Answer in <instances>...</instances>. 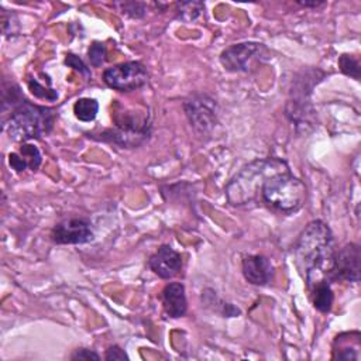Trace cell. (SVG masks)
Listing matches in <instances>:
<instances>
[{
    "mask_svg": "<svg viewBox=\"0 0 361 361\" xmlns=\"http://www.w3.org/2000/svg\"><path fill=\"white\" fill-rule=\"evenodd\" d=\"M333 254L334 240L330 227L323 220L310 221L293 245L296 265L309 288L323 279L329 281Z\"/></svg>",
    "mask_w": 361,
    "mask_h": 361,
    "instance_id": "6da1fadb",
    "label": "cell"
},
{
    "mask_svg": "<svg viewBox=\"0 0 361 361\" xmlns=\"http://www.w3.org/2000/svg\"><path fill=\"white\" fill-rule=\"evenodd\" d=\"M286 171H289V166L281 158H261L244 165L226 186L228 203L244 206L255 202L261 196L264 183L271 176Z\"/></svg>",
    "mask_w": 361,
    "mask_h": 361,
    "instance_id": "7a4b0ae2",
    "label": "cell"
},
{
    "mask_svg": "<svg viewBox=\"0 0 361 361\" xmlns=\"http://www.w3.org/2000/svg\"><path fill=\"white\" fill-rule=\"evenodd\" d=\"M55 113L45 106H37L23 99L3 114V130L13 141L25 142L47 135L54 126Z\"/></svg>",
    "mask_w": 361,
    "mask_h": 361,
    "instance_id": "3957f363",
    "label": "cell"
},
{
    "mask_svg": "<svg viewBox=\"0 0 361 361\" xmlns=\"http://www.w3.org/2000/svg\"><path fill=\"white\" fill-rule=\"evenodd\" d=\"M264 202L275 210L295 213L303 207L307 196L305 183L290 171L271 176L262 186Z\"/></svg>",
    "mask_w": 361,
    "mask_h": 361,
    "instance_id": "277c9868",
    "label": "cell"
},
{
    "mask_svg": "<svg viewBox=\"0 0 361 361\" xmlns=\"http://www.w3.org/2000/svg\"><path fill=\"white\" fill-rule=\"evenodd\" d=\"M269 58V51L259 42H238L220 54V63L228 72H250Z\"/></svg>",
    "mask_w": 361,
    "mask_h": 361,
    "instance_id": "5b68a950",
    "label": "cell"
},
{
    "mask_svg": "<svg viewBox=\"0 0 361 361\" xmlns=\"http://www.w3.org/2000/svg\"><path fill=\"white\" fill-rule=\"evenodd\" d=\"M186 117L199 135H209L217 123V103L206 93H196L185 100Z\"/></svg>",
    "mask_w": 361,
    "mask_h": 361,
    "instance_id": "8992f818",
    "label": "cell"
},
{
    "mask_svg": "<svg viewBox=\"0 0 361 361\" xmlns=\"http://www.w3.org/2000/svg\"><path fill=\"white\" fill-rule=\"evenodd\" d=\"M103 82L118 92H131L148 82V72L138 61L123 62L104 69Z\"/></svg>",
    "mask_w": 361,
    "mask_h": 361,
    "instance_id": "52a82bcc",
    "label": "cell"
},
{
    "mask_svg": "<svg viewBox=\"0 0 361 361\" xmlns=\"http://www.w3.org/2000/svg\"><path fill=\"white\" fill-rule=\"evenodd\" d=\"M116 131L111 140L121 147H135L149 135V120L138 113H116Z\"/></svg>",
    "mask_w": 361,
    "mask_h": 361,
    "instance_id": "ba28073f",
    "label": "cell"
},
{
    "mask_svg": "<svg viewBox=\"0 0 361 361\" xmlns=\"http://www.w3.org/2000/svg\"><path fill=\"white\" fill-rule=\"evenodd\" d=\"M329 281H360V245L355 243L345 244L338 251H334Z\"/></svg>",
    "mask_w": 361,
    "mask_h": 361,
    "instance_id": "9c48e42d",
    "label": "cell"
},
{
    "mask_svg": "<svg viewBox=\"0 0 361 361\" xmlns=\"http://www.w3.org/2000/svg\"><path fill=\"white\" fill-rule=\"evenodd\" d=\"M317 72L319 71L305 72V76L302 79L296 80L292 87L290 99L286 106V114L298 126H300V124H303V121H306L307 113H312L309 96H310V92H312L314 83H317L320 80V79L314 80V75Z\"/></svg>",
    "mask_w": 361,
    "mask_h": 361,
    "instance_id": "30bf717a",
    "label": "cell"
},
{
    "mask_svg": "<svg viewBox=\"0 0 361 361\" xmlns=\"http://www.w3.org/2000/svg\"><path fill=\"white\" fill-rule=\"evenodd\" d=\"M51 238L56 244H85L93 240V231L87 220L69 219L54 226Z\"/></svg>",
    "mask_w": 361,
    "mask_h": 361,
    "instance_id": "8fae6325",
    "label": "cell"
},
{
    "mask_svg": "<svg viewBox=\"0 0 361 361\" xmlns=\"http://www.w3.org/2000/svg\"><path fill=\"white\" fill-rule=\"evenodd\" d=\"M148 267L159 278L169 279L180 272L182 258L171 245L164 244L149 257Z\"/></svg>",
    "mask_w": 361,
    "mask_h": 361,
    "instance_id": "7c38bea8",
    "label": "cell"
},
{
    "mask_svg": "<svg viewBox=\"0 0 361 361\" xmlns=\"http://www.w3.org/2000/svg\"><path fill=\"white\" fill-rule=\"evenodd\" d=\"M241 267L245 281L252 285H267L274 276V265L265 255L261 254L244 257Z\"/></svg>",
    "mask_w": 361,
    "mask_h": 361,
    "instance_id": "4fadbf2b",
    "label": "cell"
},
{
    "mask_svg": "<svg viewBox=\"0 0 361 361\" xmlns=\"http://www.w3.org/2000/svg\"><path fill=\"white\" fill-rule=\"evenodd\" d=\"M162 307L166 316L169 317H180L186 313L188 302L185 295V286L179 282H171L168 283L161 293Z\"/></svg>",
    "mask_w": 361,
    "mask_h": 361,
    "instance_id": "5bb4252c",
    "label": "cell"
},
{
    "mask_svg": "<svg viewBox=\"0 0 361 361\" xmlns=\"http://www.w3.org/2000/svg\"><path fill=\"white\" fill-rule=\"evenodd\" d=\"M310 290H312L313 306L322 313H329L333 306V300H334V295H333L330 282L327 279H323V281L312 285Z\"/></svg>",
    "mask_w": 361,
    "mask_h": 361,
    "instance_id": "9a60e30c",
    "label": "cell"
},
{
    "mask_svg": "<svg viewBox=\"0 0 361 361\" xmlns=\"http://www.w3.org/2000/svg\"><path fill=\"white\" fill-rule=\"evenodd\" d=\"M99 111V103L90 97H82L73 104V113L80 121H93Z\"/></svg>",
    "mask_w": 361,
    "mask_h": 361,
    "instance_id": "2e32d148",
    "label": "cell"
},
{
    "mask_svg": "<svg viewBox=\"0 0 361 361\" xmlns=\"http://www.w3.org/2000/svg\"><path fill=\"white\" fill-rule=\"evenodd\" d=\"M336 341L340 344H338V348L334 347V350H333V360H344V361L354 360V361H357L360 358V355H358L360 341L354 343L353 345L351 344L348 345V340L343 341V338L340 336L336 338Z\"/></svg>",
    "mask_w": 361,
    "mask_h": 361,
    "instance_id": "e0dca14e",
    "label": "cell"
},
{
    "mask_svg": "<svg viewBox=\"0 0 361 361\" xmlns=\"http://www.w3.org/2000/svg\"><path fill=\"white\" fill-rule=\"evenodd\" d=\"M178 18L183 21H193L196 20L202 11H203V4L199 1H183L178 3Z\"/></svg>",
    "mask_w": 361,
    "mask_h": 361,
    "instance_id": "ac0fdd59",
    "label": "cell"
},
{
    "mask_svg": "<svg viewBox=\"0 0 361 361\" xmlns=\"http://www.w3.org/2000/svg\"><path fill=\"white\" fill-rule=\"evenodd\" d=\"M18 154L21 155V158L25 161L27 166L31 169V171H35L38 169V166L41 165V152L38 151V148L32 144H23L20 147V151Z\"/></svg>",
    "mask_w": 361,
    "mask_h": 361,
    "instance_id": "d6986e66",
    "label": "cell"
},
{
    "mask_svg": "<svg viewBox=\"0 0 361 361\" xmlns=\"http://www.w3.org/2000/svg\"><path fill=\"white\" fill-rule=\"evenodd\" d=\"M338 66H340V71L347 75V76H351L354 79H360V62L357 58L351 56V55H341L338 58Z\"/></svg>",
    "mask_w": 361,
    "mask_h": 361,
    "instance_id": "ffe728a7",
    "label": "cell"
},
{
    "mask_svg": "<svg viewBox=\"0 0 361 361\" xmlns=\"http://www.w3.org/2000/svg\"><path fill=\"white\" fill-rule=\"evenodd\" d=\"M87 58H89V62H90L92 66H94V68L102 66L106 61V47H104V44L100 42V41H94L89 47Z\"/></svg>",
    "mask_w": 361,
    "mask_h": 361,
    "instance_id": "44dd1931",
    "label": "cell"
},
{
    "mask_svg": "<svg viewBox=\"0 0 361 361\" xmlns=\"http://www.w3.org/2000/svg\"><path fill=\"white\" fill-rule=\"evenodd\" d=\"M28 87L31 90V93L37 97H41V99H47V100H55L58 97V93L51 89V87H45L42 86L41 83H38L35 79H30L28 80Z\"/></svg>",
    "mask_w": 361,
    "mask_h": 361,
    "instance_id": "7402d4cb",
    "label": "cell"
},
{
    "mask_svg": "<svg viewBox=\"0 0 361 361\" xmlns=\"http://www.w3.org/2000/svg\"><path fill=\"white\" fill-rule=\"evenodd\" d=\"M118 6L123 7V13H126L127 16L134 17V18H140L145 14V7L142 3L130 1V3H120Z\"/></svg>",
    "mask_w": 361,
    "mask_h": 361,
    "instance_id": "603a6c76",
    "label": "cell"
},
{
    "mask_svg": "<svg viewBox=\"0 0 361 361\" xmlns=\"http://www.w3.org/2000/svg\"><path fill=\"white\" fill-rule=\"evenodd\" d=\"M65 63H66L68 66H71V68H73V69L79 71L80 73H83V75H86V76H90L89 69H87V68H86V65L82 62V59H80V58H78L76 55H73V54H68V55H66V58H65Z\"/></svg>",
    "mask_w": 361,
    "mask_h": 361,
    "instance_id": "cb8c5ba5",
    "label": "cell"
},
{
    "mask_svg": "<svg viewBox=\"0 0 361 361\" xmlns=\"http://www.w3.org/2000/svg\"><path fill=\"white\" fill-rule=\"evenodd\" d=\"M104 358L107 361H128V355L126 354V351L118 347V345H111L109 347V350L106 351Z\"/></svg>",
    "mask_w": 361,
    "mask_h": 361,
    "instance_id": "d4e9b609",
    "label": "cell"
},
{
    "mask_svg": "<svg viewBox=\"0 0 361 361\" xmlns=\"http://www.w3.org/2000/svg\"><path fill=\"white\" fill-rule=\"evenodd\" d=\"M71 360L73 361H78V360H83V361H90V360H94V361H99L100 360V355L92 350H87V348H78L72 355H71Z\"/></svg>",
    "mask_w": 361,
    "mask_h": 361,
    "instance_id": "484cf974",
    "label": "cell"
},
{
    "mask_svg": "<svg viewBox=\"0 0 361 361\" xmlns=\"http://www.w3.org/2000/svg\"><path fill=\"white\" fill-rule=\"evenodd\" d=\"M8 162H10V166H11L13 169H16L17 172H21V171H24L25 168H28L27 164H25V161L21 158V155H20L18 152L10 154V155H8Z\"/></svg>",
    "mask_w": 361,
    "mask_h": 361,
    "instance_id": "4316f807",
    "label": "cell"
},
{
    "mask_svg": "<svg viewBox=\"0 0 361 361\" xmlns=\"http://www.w3.org/2000/svg\"><path fill=\"white\" fill-rule=\"evenodd\" d=\"M296 3L302 7H319V6L324 4V1H316V0H313V1H296Z\"/></svg>",
    "mask_w": 361,
    "mask_h": 361,
    "instance_id": "83f0119b",
    "label": "cell"
}]
</instances>
